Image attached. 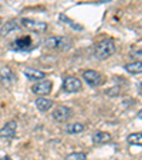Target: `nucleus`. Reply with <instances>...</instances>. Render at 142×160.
Returning <instances> with one entry per match:
<instances>
[{
  "mask_svg": "<svg viewBox=\"0 0 142 160\" xmlns=\"http://www.w3.org/2000/svg\"><path fill=\"white\" fill-rule=\"evenodd\" d=\"M51 89H53V84L49 79L36 82V84L33 85V88H31V91H33L36 95H47L51 92Z\"/></svg>",
  "mask_w": 142,
  "mask_h": 160,
  "instance_id": "6e6552de",
  "label": "nucleus"
},
{
  "mask_svg": "<svg viewBox=\"0 0 142 160\" xmlns=\"http://www.w3.org/2000/svg\"><path fill=\"white\" fill-rule=\"evenodd\" d=\"M138 118H139V119H142V109L138 112Z\"/></svg>",
  "mask_w": 142,
  "mask_h": 160,
  "instance_id": "4be33fe9",
  "label": "nucleus"
},
{
  "mask_svg": "<svg viewBox=\"0 0 142 160\" xmlns=\"http://www.w3.org/2000/svg\"><path fill=\"white\" fill-rule=\"evenodd\" d=\"M20 27V24H18L16 20H12V21H7V23H4L3 27H2V30H0V34L3 37H6L7 34H10L12 31L17 30V28Z\"/></svg>",
  "mask_w": 142,
  "mask_h": 160,
  "instance_id": "ddd939ff",
  "label": "nucleus"
},
{
  "mask_svg": "<svg viewBox=\"0 0 142 160\" xmlns=\"http://www.w3.org/2000/svg\"><path fill=\"white\" fill-rule=\"evenodd\" d=\"M71 109L67 108V106L64 105H58L57 108L54 109V112H53V119L57 122H67L70 118H71Z\"/></svg>",
  "mask_w": 142,
  "mask_h": 160,
  "instance_id": "0eeeda50",
  "label": "nucleus"
},
{
  "mask_svg": "<svg viewBox=\"0 0 142 160\" xmlns=\"http://www.w3.org/2000/svg\"><path fill=\"white\" fill-rule=\"evenodd\" d=\"M13 48L17 50V51H23V50H30L33 48V41H31L30 36H24L21 38H17L13 44Z\"/></svg>",
  "mask_w": 142,
  "mask_h": 160,
  "instance_id": "9d476101",
  "label": "nucleus"
},
{
  "mask_svg": "<svg viewBox=\"0 0 142 160\" xmlns=\"http://www.w3.org/2000/svg\"><path fill=\"white\" fill-rule=\"evenodd\" d=\"M127 142L129 143V145L142 146V133H131L127 138Z\"/></svg>",
  "mask_w": 142,
  "mask_h": 160,
  "instance_id": "dca6fc26",
  "label": "nucleus"
},
{
  "mask_svg": "<svg viewBox=\"0 0 142 160\" xmlns=\"http://www.w3.org/2000/svg\"><path fill=\"white\" fill-rule=\"evenodd\" d=\"M66 160H87V154L82 152H74V153H70Z\"/></svg>",
  "mask_w": 142,
  "mask_h": 160,
  "instance_id": "6ab92c4d",
  "label": "nucleus"
},
{
  "mask_svg": "<svg viewBox=\"0 0 142 160\" xmlns=\"http://www.w3.org/2000/svg\"><path fill=\"white\" fill-rule=\"evenodd\" d=\"M82 79L88 85H91V87H98V85H101L104 82L103 75L98 71H94V70H85L82 72Z\"/></svg>",
  "mask_w": 142,
  "mask_h": 160,
  "instance_id": "20e7f679",
  "label": "nucleus"
},
{
  "mask_svg": "<svg viewBox=\"0 0 142 160\" xmlns=\"http://www.w3.org/2000/svg\"><path fill=\"white\" fill-rule=\"evenodd\" d=\"M125 70L129 74H142V61L127 64V65H125Z\"/></svg>",
  "mask_w": 142,
  "mask_h": 160,
  "instance_id": "2eb2a0df",
  "label": "nucleus"
},
{
  "mask_svg": "<svg viewBox=\"0 0 142 160\" xmlns=\"http://www.w3.org/2000/svg\"><path fill=\"white\" fill-rule=\"evenodd\" d=\"M58 18H60V21H63V23H66V24H68L70 27H71V28H74V30H77V31H78V30H82V27H81V26H80V24H77V23H74V21L71 20V18H68V17H67V16L60 14V17H58Z\"/></svg>",
  "mask_w": 142,
  "mask_h": 160,
  "instance_id": "a211bd4d",
  "label": "nucleus"
},
{
  "mask_svg": "<svg viewBox=\"0 0 142 160\" xmlns=\"http://www.w3.org/2000/svg\"><path fill=\"white\" fill-rule=\"evenodd\" d=\"M111 133L108 132H97L92 136V143L94 145H107L111 142Z\"/></svg>",
  "mask_w": 142,
  "mask_h": 160,
  "instance_id": "9b49d317",
  "label": "nucleus"
},
{
  "mask_svg": "<svg viewBox=\"0 0 142 160\" xmlns=\"http://www.w3.org/2000/svg\"><path fill=\"white\" fill-rule=\"evenodd\" d=\"M81 81L76 77H67L63 82V89L68 94H74V92H78L81 89Z\"/></svg>",
  "mask_w": 142,
  "mask_h": 160,
  "instance_id": "39448f33",
  "label": "nucleus"
},
{
  "mask_svg": "<svg viewBox=\"0 0 142 160\" xmlns=\"http://www.w3.org/2000/svg\"><path fill=\"white\" fill-rule=\"evenodd\" d=\"M85 129V126L82 123H71L66 128L67 133H71V135H76V133H81Z\"/></svg>",
  "mask_w": 142,
  "mask_h": 160,
  "instance_id": "f3484780",
  "label": "nucleus"
},
{
  "mask_svg": "<svg viewBox=\"0 0 142 160\" xmlns=\"http://www.w3.org/2000/svg\"><path fill=\"white\" fill-rule=\"evenodd\" d=\"M94 57L97 60H107L115 52V42L112 38H105L94 45Z\"/></svg>",
  "mask_w": 142,
  "mask_h": 160,
  "instance_id": "f257e3e1",
  "label": "nucleus"
},
{
  "mask_svg": "<svg viewBox=\"0 0 142 160\" xmlns=\"http://www.w3.org/2000/svg\"><path fill=\"white\" fill-rule=\"evenodd\" d=\"M138 33H141V36H142V28H139V30H138Z\"/></svg>",
  "mask_w": 142,
  "mask_h": 160,
  "instance_id": "5701e85b",
  "label": "nucleus"
},
{
  "mask_svg": "<svg viewBox=\"0 0 142 160\" xmlns=\"http://www.w3.org/2000/svg\"><path fill=\"white\" fill-rule=\"evenodd\" d=\"M24 75L27 77L29 79H33V81H37V79H43L44 78V72L39 70H33V68H26L24 70Z\"/></svg>",
  "mask_w": 142,
  "mask_h": 160,
  "instance_id": "4468645a",
  "label": "nucleus"
},
{
  "mask_svg": "<svg viewBox=\"0 0 142 160\" xmlns=\"http://www.w3.org/2000/svg\"><path fill=\"white\" fill-rule=\"evenodd\" d=\"M0 81H2V84L6 88H12L14 85L16 77L9 67H2L0 68Z\"/></svg>",
  "mask_w": 142,
  "mask_h": 160,
  "instance_id": "423d86ee",
  "label": "nucleus"
},
{
  "mask_svg": "<svg viewBox=\"0 0 142 160\" xmlns=\"http://www.w3.org/2000/svg\"><path fill=\"white\" fill-rule=\"evenodd\" d=\"M53 105H54V102H53L51 99H49V98H45V97L37 98L36 99V106H37V109H39L40 112L50 111V109L53 108Z\"/></svg>",
  "mask_w": 142,
  "mask_h": 160,
  "instance_id": "f8f14e48",
  "label": "nucleus"
},
{
  "mask_svg": "<svg viewBox=\"0 0 142 160\" xmlns=\"http://www.w3.org/2000/svg\"><path fill=\"white\" fill-rule=\"evenodd\" d=\"M21 26L30 31H34V33H44L47 30V23L31 20V18H23L21 20Z\"/></svg>",
  "mask_w": 142,
  "mask_h": 160,
  "instance_id": "7ed1b4c3",
  "label": "nucleus"
},
{
  "mask_svg": "<svg viewBox=\"0 0 142 160\" xmlns=\"http://www.w3.org/2000/svg\"><path fill=\"white\" fill-rule=\"evenodd\" d=\"M44 47L50 50H58V51H67L73 48V40L64 36L58 37H49L44 40Z\"/></svg>",
  "mask_w": 142,
  "mask_h": 160,
  "instance_id": "f03ea898",
  "label": "nucleus"
},
{
  "mask_svg": "<svg viewBox=\"0 0 142 160\" xmlns=\"http://www.w3.org/2000/svg\"><path fill=\"white\" fill-rule=\"evenodd\" d=\"M0 160H12V159L9 156H3V157H0Z\"/></svg>",
  "mask_w": 142,
  "mask_h": 160,
  "instance_id": "412c9836",
  "label": "nucleus"
},
{
  "mask_svg": "<svg viewBox=\"0 0 142 160\" xmlns=\"http://www.w3.org/2000/svg\"><path fill=\"white\" fill-rule=\"evenodd\" d=\"M131 55L136 57V58H142V48H134L132 51H131Z\"/></svg>",
  "mask_w": 142,
  "mask_h": 160,
  "instance_id": "aec40b11",
  "label": "nucleus"
},
{
  "mask_svg": "<svg viewBox=\"0 0 142 160\" xmlns=\"http://www.w3.org/2000/svg\"><path fill=\"white\" fill-rule=\"evenodd\" d=\"M16 130H17V122L16 121H10L4 125L2 129H0V138H4V139H12L14 138Z\"/></svg>",
  "mask_w": 142,
  "mask_h": 160,
  "instance_id": "1a4fd4ad",
  "label": "nucleus"
}]
</instances>
